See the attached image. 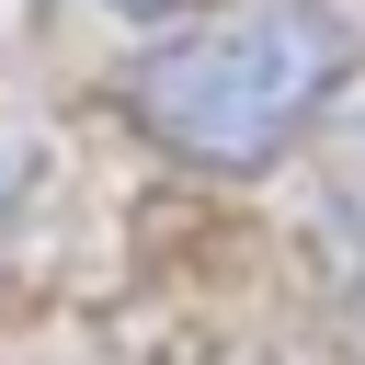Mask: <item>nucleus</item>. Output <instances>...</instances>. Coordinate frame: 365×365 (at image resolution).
Returning a JSON list of instances; mask_svg holds the SVG:
<instances>
[{
  "instance_id": "obj_1",
  "label": "nucleus",
  "mask_w": 365,
  "mask_h": 365,
  "mask_svg": "<svg viewBox=\"0 0 365 365\" xmlns=\"http://www.w3.org/2000/svg\"><path fill=\"white\" fill-rule=\"evenodd\" d=\"M342 68L354 34L331 0H228V11H171V34L125 68V103L171 160L262 171L331 114Z\"/></svg>"
},
{
  "instance_id": "obj_3",
  "label": "nucleus",
  "mask_w": 365,
  "mask_h": 365,
  "mask_svg": "<svg viewBox=\"0 0 365 365\" xmlns=\"http://www.w3.org/2000/svg\"><path fill=\"white\" fill-rule=\"evenodd\" d=\"M103 11H125V23H171V11H194V0H103Z\"/></svg>"
},
{
  "instance_id": "obj_2",
  "label": "nucleus",
  "mask_w": 365,
  "mask_h": 365,
  "mask_svg": "<svg viewBox=\"0 0 365 365\" xmlns=\"http://www.w3.org/2000/svg\"><path fill=\"white\" fill-rule=\"evenodd\" d=\"M331 228H342V262H354V308H365V114L342 137V182H331Z\"/></svg>"
}]
</instances>
